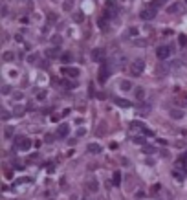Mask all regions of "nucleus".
I'll return each instance as SVG.
<instances>
[{"label": "nucleus", "instance_id": "obj_1", "mask_svg": "<svg viewBox=\"0 0 187 200\" xmlns=\"http://www.w3.org/2000/svg\"><path fill=\"white\" fill-rule=\"evenodd\" d=\"M143 70H145V61H143V59H136V61H132V66H130V73H132V77L141 75Z\"/></svg>", "mask_w": 187, "mask_h": 200}, {"label": "nucleus", "instance_id": "obj_2", "mask_svg": "<svg viewBox=\"0 0 187 200\" xmlns=\"http://www.w3.org/2000/svg\"><path fill=\"white\" fill-rule=\"evenodd\" d=\"M156 13H158V7H154L152 4H149V6L139 13V17H141V20H152L154 17H156Z\"/></svg>", "mask_w": 187, "mask_h": 200}, {"label": "nucleus", "instance_id": "obj_3", "mask_svg": "<svg viewBox=\"0 0 187 200\" xmlns=\"http://www.w3.org/2000/svg\"><path fill=\"white\" fill-rule=\"evenodd\" d=\"M108 77H110V64L108 62H103L101 68H99V83L108 81Z\"/></svg>", "mask_w": 187, "mask_h": 200}, {"label": "nucleus", "instance_id": "obj_4", "mask_svg": "<svg viewBox=\"0 0 187 200\" xmlns=\"http://www.w3.org/2000/svg\"><path fill=\"white\" fill-rule=\"evenodd\" d=\"M130 129H134V130H139L141 134H145V136H149V138H154V132L150 130V129H147V127H143L141 123H138V121H134L130 125Z\"/></svg>", "mask_w": 187, "mask_h": 200}, {"label": "nucleus", "instance_id": "obj_5", "mask_svg": "<svg viewBox=\"0 0 187 200\" xmlns=\"http://www.w3.org/2000/svg\"><path fill=\"white\" fill-rule=\"evenodd\" d=\"M169 55H171V46H160V48L156 50V57L161 59V61L167 59Z\"/></svg>", "mask_w": 187, "mask_h": 200}, {"label": "nucleus", "instance_id": "obj_6", "mask_svg": "<svg viewBox=\"0 0 187 200\" xmlns=\"http://www.w3.org/2000/svg\"><path fill=\"white\" fill-rule=\"evenodd\" d=\"M68 134H70V125L68 123H61L59 129H57V136L59 138H68Z\"/></svg>", "mask_w": 187, "mask_h": 200}, {"label": "nucleus", "instance_id": "obj_7", "mask_svg": "<svg viewBox=\"0 0 187 200\" xmlns=\"http://www.w3.org/2000/svg\"><path fill=\"white\" fill-rule=\"evenodd\" d=\"M15 145L18 147V149L26 151V149H29V147H31V140H29V138H18V140L15 141Z\"/></svg>", "mask_w": 187, "mask_h": 200}, {"label": "nucleus", "instance_id": "obj_8", "mask_svg": "<svg viewBox=\"0 0 187 200\" xmlns=\"http://www.w3.org/2000/svg\"><path fill=\"white\" fill-rule=\"evenodd\" d=\"M86 151L90 152V154H99V152H103V147L99 145V143H88L86 145Z\"/></svg>", "mask_w": 187, "mask_h": 200}, {"label": "nucleus", "instance_id": "obj_9", "mask_svg": "<svg viewBox=\"0 0 187 200\" xmlns=\"http://www.w3.org/2000/svg\"><path fill=\"white\" fill-rule=\"evenodd\" d=\"M112 101H114V105H117V107H121V108H130L132 107V103L127 101V99H123V97H114Z\"/></svg>", "mask_w": 187, "mask_h": 200}, {"label": "nucleus", "instance_id": "obj_10", "mask_svg": "<svg viewBox=\"0 0 187 200\" xmlns=\"http://www.w3.org/2000/svg\"><path fill=\"white\" fill-rule=\"evenodd\" d=\"M92 59H94V61H101V62H103V59H105V50H101V48L92 50Z\"/></svg>", "mask_w": 187, "mask_h": 200}, {"label": "nucleus", "instance_id": "obj_11", "mask_svg": "<svg viewBox=\"0 0 187 200\" xmlns=\"http://www.w3.org/2000/svg\"><path fill=\"white\" fill-rule=\"evenodd\" d=\"M62 73H64V75H68V77H79V70H77V68H68V66H64V68H62Z\"/></svg>", "mask_w": 187, "mask_h": 200}, {"label": "nucleus", "instance_id": "obj_12", "mask_svg": "<svg viewBox=\"0 0 187 200\" xmlns=\"http://www.w3.org/2000/svg\"><path fill=\"white\" fill-rule=\"evenodd\" d=\"M134 97H136L138 101H143V99H145V88L136 86V88H134Z\"/></svg>", "mask_w": 187, "mask_h": 200}, {"label": "nucleus", "instance_id": "obj_13", "mask_svg": "<svg viewBox=\"0 0 187 200\" xmlns=\"http://www.w3.org/2000/svg\"><path fill=\"white\" fill-rule=\"evenodd\" d=\"M119 86H121V90H125V92H127V90H132V83H130L128 79H125V81H121V85H119Z\"/></svg>", "mask_w": 187, "mask_h": 200}, {"label": "nucleus", "instance_id": "obj_14", "mask_svg": "<svg viewBox=\"0 0 187 200\" xmlns=\"http://www.w3.org/2000/svg\"><path fill=\"white\" fill-rule=\"evenodd\" d=\"M171 118H174V119H182V118H183V110H171Z\"/></svg>", "mask_w": 187, "mask_h": 200}, {"label": "nucleus", "instance_id": "obj_15", "mask_svg": "<svg viewBox=\"0 0 187 200\" xmlns=\"http://www.w3.org/2000/svg\"><path fill=\"white\" fill-rule=\"evenodd\" d=\"M2 59L4 61H15V53H13V51H6V53L2 55Z\"/></svg>", "mask_w": 187, "mask_h": 200}, {"label": "nucleus", "instance_id": "obj_16", "mask_svg": "<svg viewBox=\"0 0 187 200\" xmlns=\"http://www.w3.org/2000/svg\"><path fill=\"white\" fill-rule=\"evenodd\" d=\"M165 2H167V0H152V2H150V4H152L154 7H160V6H163Z\"/></svg>", "mask_w": 187, "mask_h": 200}, {"label": "nucleus", "instance_id": "obj_17", "mask_svg": "<svg viewBox=\"0 0 187 200\" xmlns=\"http://www.w3.org/2000/svg\"><path fill=\"white\" fill-rule=\"evenodd\" d=\"M145 152H147V154H154V152H156V149H154V147H150V145H145Z\"/></svg>", "mask_w": 187, "mask_h": 200}, {"label": "nucleus", "instance_id": "obj_18", "mask_svg": "<svg viewBox=\"0 0 187 200\" xmlns=\"http://www.w3.org/2000/svg\"><path fill=\"white\" fill-rule=\"evenodd\" d=\"M172 176H174V178H178V180H180V182L183 180V174H182L180 171H172Z\"/></svg>", "mask_w": 187, "mask_h": 200}, {"label": "nucleus", "instance_id": "obj_19", "mask_svg": "<svg viewBox=\"0 0 187 200\" xmlns=\"http://www.w3.org/2000/svg\"><path fill=\"white\" fill-rule=\"evenodd\" d=\"M6 138H11V136H13V129H11V127H6Z\"/></svg>", "mask_w": 187, "mask_h": 200}, {"label": "nucleus", "instance_id": "obj_20", "mask_svg": "<svg viewBox=\"0 0 187 200\" xmlns=\"http://www.w3.org/2000/svg\"><path fill=\"white\" fill-rule=\"evenodd\" d=\"M61 59H62L64 62H68V61H72V55H70V53H62V55H61Z\"/></svg>", "mask_w": 187, "mask_h": 200}, {"label": "nucleus", "instance_id": "obj_21", "mask_svg": "<svg viewBox=\"0 0 187 200\" xmlns=\"http://www.w3.org/2000/svg\"><path fill=\"white\" fill-rule=\"evenodd\" d=\"M48 55H50V57H57V55H59V51L55 50V48H51V50L48 51Z\"/></svg>", "mask_w": 187, "mask_h": 200}, {"label": "nucleus", "instance_id": "obj_22", "mask_svg": "<svg viewBox=\"0 0 187 200\" xmlns=\"http://www.w3.org/2000/svg\"><path fill=\"white\" fill-rule=\"evenodd\" d=\"M90 189L92 191H97V180H90Z\"/></svg>", "mask_w": 187, "mask_h": 200}, {"label": "nucleus", "instance_id": "obj_23", "mask_svg": "<svg viewBox=\"0 0 187 200\" xmlns=\"http://www.w3.org/2000/svg\"><path fill=\"white\" fill-rule=\"evenodd\" d=\"M132 140H134L136 143H145V140H143L141 136H134V138H132Z\"/></svg>", "mask_w": 187, "mask_h": 200}, {"label": "nucleus", "instance_id": "obj_24", "mask_svg": "<svg viewBox=\"0 0 187 200\" xmlns=\"http://www.w3.org/2000/svg\"><path fill=\"white\" fill-rule=\"evenodd\" d=\"M119 180H121V176H119V173H116V174H114V184L119 185Z\"/></svg>", "mask_w": 187, "mask_h": 200}, {"label": "nucleus", "instance_id": "obj_25", "mask_svg": "<svg viewBox=\"0 0 187 200\" xmlns=\"http://www.w3.org/2000/svg\"><path fill=\"white\" fill-rule=\"evenodd\" d=\"M180 44H182V46H185V44H187V37L180 35Z\"/></svg>", "mask_w": 187, "mask_h": 200}, {"label": "nucleus", "instance_id": "obj_26", "mask_svg": "<svg viewBox=\"0 0 187 200\" xmlns=\"http://www.w3.org/2000/svg\"><path fill=\"white\" fill-rule=\"evenodd\" d=\"M2 92H4V94H9V92H11V86H7V85L2 86Z\"/></svg>", "mask_w": 187, "mask_h": 200}]
</instances>
